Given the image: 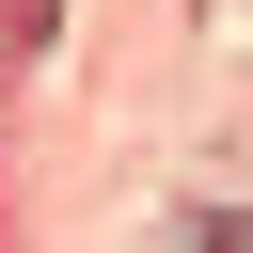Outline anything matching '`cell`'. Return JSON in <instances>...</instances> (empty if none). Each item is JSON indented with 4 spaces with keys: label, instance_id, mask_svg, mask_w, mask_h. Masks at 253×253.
I'll use <instances>...</instances> for the list:
<instances>
[{
    "label": "cell",
    "instance_id": "obj_1",
    "mask_svg": "<svg viewBox=\"0 0 253 253\" xmlns=\"http://www.w3.org/2000/svg\"><path fill=\"white\" fill-rule=\"evenodd\" d=\"M190 253H253V206H237V221H190Z\"/></svg>",
    "mask_w": 253,
    "mask_h": 253
}]
</instances>
